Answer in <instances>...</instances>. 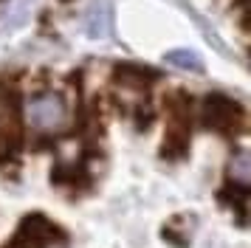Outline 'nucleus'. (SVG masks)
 <instances>
[{
	"instance_id": "nucleus-1",
	"label": "nucleus",
	"mask_w": 251,
	"mask_h": 248,
	"mask_svg": "<svg viewBox=\"0 0 251 248\" xmlns=\"http://www.w3.org/2000/svg\"><path fill=\"white\" fill-rule=\"evenodd\" d=\"M20 113H23V122L34 130V133L51 135L59 133L65 124H68V104L65 99L54 93V90H40V93H31L28 99L20 104Z\"/></svg>"
},
{
	"instance_id": "nucleus-2",
	"label": "nucleus",
	"mask_w": 251,
	"mask_h": 248,
	"mask_svg": "<svg viewBox=\"0 0 251 248\" xmlns=\"http://www.w3.org/2000/svg\"><path fill=\"white\" fill-rule=\"evenodd\" d=\"M201 124L209 127V130H215V133H234L237 127H243V107H240V101H234L231 96L226 93H209L203 96L201 101Z\"/></svg>"
},
{
	"instance_id": "nucleus-3",
	"label": "nucleus",
	"mask_w": 251,
	"mask_h": 248,
	"mask_svg": "<svg viewBox=\"0 0 251 248\" xmlns=\"http://www.w3.org/2000/svg\"><path fill=\"white\" fill-rule=\"evenodd\" d=\"M54 237H59L57 225L48 223L43 214H31L20 223V228L3 248H48V243H54Z\"/></svg>"
},
{
	"instance_id": "nucleus-4",
	"label": "nucleus",
	"mask_w": 251,
	"mask_h": 248,
	"mask_svg": "<svg viewBox=\"0 0 251 248\" xmlns=\"http://www.w3.org/2000/svg\"><path fill=\"white\" fill-rule=\"evenodd\" d=\"M113 79L122 85V88L130 90H147L155 79H158V71H152L147 65H138V62H116L113 65Z\"/></svg>"
},
{
	"instance_id": "nucleus-5",
	"label": "nucleus",
	"mask_w": 251,
	"mask_h": 248,
	"mask_svg": "<svg viewBox=\"0 0 251 248\" xmlns=\"http://www.w3.org/2000/svg\"><path fill=\"white\" fill-rule=\"evenodd\" d=\"M189 149V124L186 122H170V130L164 135V144H161V158L167 161H178L186 155Z\"/></svg>"
},
{
	"instance_id": "nucleus-6",
	"label": "nucleus",
	"mask_w": 251,
	"mask_h": 248,
	"mask_svg": "<svg viewBox=\"0 0 251 248\" xmlns=\"http://www.w3.org/2000/svg\"><path fill=\"white\" fill-rule=\"evenodd\" d=\"M164 59L175 68H183V71H195V74H201L203 71V62H201V56L195 54V51H183V48H175V51H167Z\"/></svg>"
},
{
	"instance_id": "nucleus-7",
	"label": "nucleus",
	"mask_w": 251,
	"mask_h": 248,
	"mask_svg": "<svg viewBox=\"0 0 251 248\" xmlns=\"http://www.w3.org/2000/svg\"><path fill=\"white\" fill-rule=\"evenodd\" d=\"M220 198L231 206V209H237L240 217L246 214V206H249V186L246 183H237V180H231L226 189L220 192Z\"/></svg>"
},
{
	"instance_id": "nucleus-8",
	"label": "nucleus",
	"mask_w": 251,
	"mask_h": 248,
	"mask_svg": "<svg viewBox=\"0 0 251 248\" xmlns=\"http://www.w3.org/2000/svg\"><path fill=\"white\" fill-rule=\"evenodd\" d=\"M133 122H136L138 130H147L150 124L155 122V113H152V107H147V104H138V107H133Z\"/></svg>"
},
{
	"instance_id": "nucleus-9",
	"label": "nucleus",
	"mask_w": 251,
	"mask_h": 248,
	"mask_svg": "<svg viewBox=\"0 0 251 248\" xmlns=\"http://www.w3.org/2000/svg\"><path fill=\"white\" fill-rule=\"evenodd\" d=\"M62 3H68V0H62Z\"/></svg>"
}]
</instances>
